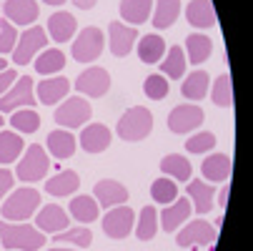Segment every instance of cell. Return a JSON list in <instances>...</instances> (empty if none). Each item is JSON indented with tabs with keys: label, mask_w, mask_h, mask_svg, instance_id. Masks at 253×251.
I'll use <instances>...</instances> for the list:
<instances>
[{
	"label": "cell",
	"mask_w": 253,
	"mask_h": 251,
	"mask_svg": "<svg viewBox=\"0 0 253 251\" xmlns=\"http://www.w3.org/2000/svg\"><path fill=\"white\" fill-rule=\"evenodd\" d=\"M0 244L5 249H20V251H38L45 246V234L41 229H33L28 224H10V221H0Z\"/></svg>",
	"instance_id": "6da1fadb"
},
{
	"label": "cell",
	"mask_w": 253,
	"mask_h": 251,
	"mask_svg": "<svg viewBox=\"0 0 253 251\" xmlns=\"http://www.w3.org/2000/svg\"><path fill=\"white\" fill-rule=\"evenodd\" d=\"M35 206H41V194L30 186H23L8 196V201L0 206V213L5 221H25L35 213Z\"/></svg>",
	"instance_id": "7a4b0ae2"
},
{
	"label": "cell",
	"mask_w": 253,
	"mask_h": 251,
	"mask_svg": "<svg viewBox=\"0 0 253 251\" xmlns=\"http://www.w3.org/2000/svg\"><path fill=\"white\" fill-rule=\"evenodd\" d=\"M153 131V116L148 108L143 105H135V108H128L121 121H118V138L123 141H143L148 133Z\"/></svg>",
	"instance_id": "3957f363"
},
{
	"label": "cell",
	"mask_w": 253,
	"mask_h": 251,
	"mask_svg": "<svg viewBox=\"0 0 253 251\" xmlns=\"http://www.w3.org/2000/svg\"><path fill=\"white\" fill-rule=\"evenodd\" d=\"M50 168V161H48V153L43 151V146H28L20 166H18V178L25 184H33V181H41V178L48 173Z\"/></svg>",
	"instance_id": "277c9868"
},
{
	"label": "cell",
	"mask_w": 253,
	"mask_h": 251,
	"mask_svg": "<svg viewBox=\"0 0 253 251\" xmlns=\"http://www.w3.org/2000/svg\"><path fill=\"white\" fill-rule=\"evenodd\" d=\"M103 46H105L103 30H98V28H83L81 35L76 38V43H73V58L78 63H93L95 58H100Z\"/></svg>",
	"instance_id": "5b68a950"
},
{
	"label": "cell",
	"mask_w": 253,
	"mask_h": 251,
	"mask_svg": "<svg viewBox=\"0 0 253 251\" xmlns=\"http://www.w3.org/2000/svg\"><path fill=\"white\" fill-rule=\"evenodd\" d=\"M43 46H48V35H45V30L43 28H28L20 38H18V46L13 48V60H15V65H28L33 58H35V53H38Z\"/></svg>",
	"instance_id": "8992f818"
},
{
	"label": "cell",
	"mask_w": 253,
	"mask_h": 251,
	"mask_svg": "<svg viewBox=\"0 0 253 251\" xmlns=\"http://www.w3.org/2000/svg\"><path fill=\"white\" fill-rule=\"evenodd\" d=\"M90 118V103L85 98H68L55 111V123L63 128H78Z\"/></svg>",
	"instance_id": "52a82bcc"
},
{
	"label": "cell",
	"mask_w": 253,
	"mask_h": 251,
	"mask_svg": "<svg viewBox=\"0 0 253 251\" xmlns=\"http://www.w3.org/2000/svg\"><path fill=\"white\" fill-rule=\"evenodd\" d=\"M18 105H35L33 78H30V76H20L15 86H10L3 96H0V113L15 111Z\"/></svg>",
	"instance_id": "ba28073f"
},
{
	"label": "cell",
	"mask_w": 253,
	"mask_h": 251,
	"mask_svg": "<svg viewBox=\"0 0 253 251\" xmlns=\"http://www.w3.org/2000/svg\"><path fill=\"white\" fill-rule=\"evenodd\" d=\"M133 219H135V213H133L130 206H116V208H111L103 216V231H105V236H111V239H126L133 231Z\"/></svg>",
	"instance_id": "9c48e42d"
},
{
	"label": "cell",
	"mask_w": 253,
	"mask_h": 251,
	"mask_svg": "<svg viewBox=\"0 0 253 251\" xmlns=\"http://www.w3.org/2000/svg\"><path fill=\"white\" fill-rule=\"evenodd\" d=\"M203 123V111L201 105H175L168 116V128L173 133H191L193 128H198Z\"/></svg>",
	"instance_id": "30bf717a"
},
{
	"label": "cell",
	"mask_w": 253,
	"mask_h": 251,
	"mask_svg": "<svg viewBox=\"0 0 253 251\" xmlns=\"http://www.w3.org/2000/svg\"><path fill=\"white\" fill-rule=\"evenodd\" d=\"M215 231L208 221L198 219V221H191L188 226H183V231L178 234V246H186V249H198V246H206V244H213L215 241Z\"/></svg>",
	"instance_id": "8fae6325"
},
{
	"label": "cell",
	"mask_w": 253,
	"mask_h": 251,
	"mask_svg": "<svg viewBox=\"0 0 253 251\" xmlns=\"http://www.w3.org/2000/svg\"><path fill=\"white\" fill-rule=\"evenodd\" d=\"M108 88H111V76H108V70H103V68H88L76 78V91L93 96V98L105 96Z\"/></svg>",
	"instance_id": "7c38bea8"
},
{
	"label": "cell",
	"mask_w": 253,
	"mask_h": 251,
	"mask_svg": "<svg viewBox=\"0 0 253 251\" xmlns=\"http://www.w3.org/2000/svg\"><path fill=\"white\" fill-rule=\"evenodd\" d=\"M108 35H111V53L118 55V58H126L133 50V43L138 38V30L113 20L111 25H108Z\"/></svg>",
	"instance_id": "4fadbf2b"
},
{
	"label": "cell",
	"mask_w": 253,
	"mask_h": 251,
	"mask_svg": "<svg viewBox=\"0 0 253 251\" xmlns=\"http://www.w3.org/2000/svg\"><path fill=\"white\" fill-rule=\"evenodd\" d=\"M3 10H5V20H13L15 25H30L38 20L41 13L35 0H8Z\"/></svg>",
	"instance_id": "5bb4252c"
},
{
	"label": "cell",
	"mask_w": 253,
	"mask_h": 251,
	"mask_svg": "<svg viewBox=\"0 0 253 251\" xmlns=\"http://www.w3.org/2000/svg\"><path fill=\"white\" fill-rule=\"evenodd\" d=\"M95 201H98V206L113 208V206L128 201V189L123 184L113 181V178H103V181L95 184Z\"/></svg>",
	"instance_id": "9a60e30c"
},
{
	"label": "cell",
	"mask_w": 253,
	"mask_h": 251,
	"mask_svg": "<svg viewBox=\"0 0 253 251\" xmlns=\"http://www.w3.org/2000/svg\"><path fill=\"white\" fill-rule=\"evenodd\" d=\"M81 146L88 153H103L111 146V131H108V126H103V123L85 126L81 131Z\"/></svg>",
	"instance_id": "2e32d148"
},
{
	"label": "cell",
	"mask_w": 253,
	"mask_h": 251,
	"mask_svg": "<svg viewBox=\"0 0 253 251\" xmlns=\"http://www.w3.org/2000/svg\"><path fill=\"white\" fill-rule=\"evenodd\" d=\"M191 199H175L173 201V206H166L163 208V213L158 216V224L163 226V231H168V234H173L175 231V226H180L188 216H191Z\"/></svg>",
	"instance_id": "e0dca14e"
},
{
	"label": "cell",
	"mask_w": 253,
	"mask_h": 251,
	"mask_svg": "<svg viewBox=\"0 0 253 251\" xmlns=\"http://www.w3.org/2000/svg\"><path fill=\"white\" fill-rule=\"evenodd\" d=\"M76 18L70 15L68 10H58L50 15L48 20V33H50V38L55 43H68L70 38H73V33H76Z\"/></svg>",
	"instance_id": "ac0fdd59"
},
{
	"label": "cell",
	"mask_w": 253,
	"mask_h": 251,
	"mask_svg": "<svg viewBox=\"0 0 253 251\" xmlns=\"http://www.w3.org/2000/svg\"><path fill=\"white\" fill-rule=\"evenodd\" d=\"M35 226H38L43 234H58V231H65L68 226V213L60 208V206H45L38 219H35Z\"/></svg>",
	"instance_id": "d6986e66"
},
{
	"label": "cell",
	"mask_w": 253,
	"mask_h": 251,
	"mask_svg": "<svg viewBox=\"0 0 253 251\" xmlns=\"http://www.w3.org/2000/svg\"><path fill=\"white\" fill-rule=\"evenodd\" d=\"M186 18L193 28H213L215 23H218L211 0H191L188 8H186Z\"/></svg>",
	"instance_id": "ffe728a7"
},
{
	"label": "cell",
	"mask_w": 253,
	"mask_h": 251,
	"mask_svg": "<svg viewBox=\"0 0 253 251\" xmlns=\"http://www.w3.org/2000/svg\"><path fill=\"white\" fill-rule=\"evenodd\" d=\"M48 151L55 156V158H70L76 153V136L70 133L68 128H58V131H50L48 133Z\"/></svg>",
	"instance_id": "44dd1931"
},
{
	"label": "cell",
	"mask_w": 253,
	"mask_h": 251,
	"mask_svg": "<svg viewBox=\"0 0 253 251\" xmlns=\"http://www.w3.org/2000/svg\"><path fill=\"white\" fill-rule=\"evenodd\" d=\"M68 91H70V81L63 78V76H58V78H45V81L38 83V98H41V103H45V105H55L60 98L68 96Z\"/></svg>",
	"instance_id": "7402d4cb"
},
{
	"label": "cell",
	"mask_w": 253,
	"mask_h": 251,
	"mask_svg": "<svg viewBox=\"0 0 253 251\" xmlns=\"http://www.w3.org/2000/svg\"><path fill=\"white\" fill-rule=\"evenodd\" d=\"M153 0H121V18L130 25H140L151 18Z\"/></svg>",
	"instance_id": "603a6c76"
},
{
	"label": "cell",
	"mask_w": 253,
	"mask_h": 251,
	"mask_svg": "<svg viewBox=\"0 0 253 251\" xmlns=\"http://www.w3.org/2000/svg\"><path fill=\"white\" fill-rule=\"evenodd\" d=\"M201 171H203V176L208 178V181L221 184V181H226V178L231 176V158L226 153H213V156H208L203 161Z\"/></svg>",
	"instance_id": "cb8c5ba5"
},
{
	"label": "cell",
	"mask_w": 253,
	"mask_h": 251,
	"mask_svg": "<svg viewBox=\"0 0 253 251\" xmlns=\"http://www.w3.org/2000/svg\"><path fill=\"white\" fill-rule=\"evenodd\" d=\"M166 55V41L161 38V35L151 33V35H143L140 38V46H138V58L143 63H161Z\"/></svg>",
	"instance_id": "d4e9b609"
},
{
	"label": "cell",
	"mask_w": 253,
	"mask_h": 251,
	"mask_svg": "<svg viewBox=\"0 0 253 251\" xmlns=\"http://www.w3.org/2000/svg\"><path fill=\"white\" fill-rule=\"evenodd\" d=\"M78 186H81V178H78L76 171H60V173H55L53 178H48L45 191H48L50 196H70Z\"/></svg>",
	"instance_id": "484cf974"
},
{
	"label": "cell",
	"mask_w": 253,
	"mask_h": 251,
	"mask_svg": "<svg viewBox=\"0 0 253 251\" xmlns=\"http://www.w3.org/2000/svg\"><path fill=\"white\" fill-rule=\"evenodd\" d=\"M68 206H70V216L81 224H93L98 219V211H100L98 201L90 199V196H76Z\"/></svg>",
	"instance_id": "4316f807"
},
{
	"label": "cell",
	"mask_w": 253,
	"mask_h": 251,
	"mask_svg": "<svg viewBox=\"0 0 253 251\" xmlns=\"http://www.w3.org/2000/svg\"><path fill=\"white\" fill-rule=\"evenodd\" d=\"M188 196H191V201L196 203V206H191V208H196L198 213H208V211L213 208V196H215V189L196 178V181H191V184H188Z\"/></svg>",
	"instance_id": "83f0119b"
},
{
	"label": "cell",
	"mask_w": 253,
	"mask_h": 251,
	"mask_svg": "<svg viewBox=\"0 0 253 251\" xmlns=\"http://www.w3.org/2000/svg\"><path fill=\"white\" fill-rule=\"evenodd\" d=\"M208 86H211V76L206 73V70H193V73L183 81L180 93H183L186 98H191V100H203L206 93H208Z\"/></svg>",
	"instance_id": "f1b7e54d"
},
{
	"label": "cell",
	"mask_w": 253,
	"mask_h": 251,
	"mask_svg": "<svg viewBox=\"0 0 253 251\" xmlns=\"http://www.w3.org/2000/svg\"><path fill=\"white\" fill-rule=\"evenodd\" d=\"M161 70L168 78H180L186 73V53L180 46H170L161 60Z\"/></svg>",
	"instance_id": "f546056e"
},
{
	"label": "cell",
	"mask_w": 253,
	"mask_h": 251,
	"mask_svg": "<svg viewBox=\"0 0 253 251\" xmlns=\"http://www.w3.org/2000/svg\"><path fill=\"white\" fill-rule=\"evenodd\" d=\"M23 138L15 131H0V163H13L23 153Z\"/></svg>",
	"instance_id": "4dcf8cb0"
},
{
	"label": "cell",
	"mask_w": 253,
	"mask_h": 251,
	"mask_svg": "<svg viewBox=\"0 0 253 251\" xmlns=\"http://www.w3.org/2000/svg\"><path fill=\"white\" fill-rule=\"evenodd\" d=\"M161 171L166 176H170L173 181H188L191 178V163L186 156H178V153H170L161 161Z\"/></svg>",
	"instance_id": "1f68e13d"
},
{
	"label": "cell",
	"mask_w": 253,
	"mask_h": 251,
	"mask_svg": "<svg viewBox=\"0 0 253 251\" xmlns=\"http://www.w3.org/2000/svg\"><path fill=\"white\" fill-rule=\"evenodd\" d=\"M186 48H188V60H191L193 65H201L203 60H208V55H211V50H213V43H211L208 35L193 33V35H188Z\"/></svg>",
	"instance_id": "d6a6232c"
},
{
	"label": "cell",
	"mask_w": 253,
	"mask_h": 251,
	"mask_svg": "<svg viewBox=\"0 0 253 251\" xmlns=\"http://www.w3.org/2000/svg\"><path fill=\"white\" fill-rule=\"evenodd\" d=\"M180 15V0H156V15L153 25L156 28H170Z\"/></svg>",
	"instance_id": "836d02e7"
},
{
	"label": "cell",
	"mask_w": 253,
	"mask_h": 251,
	"mask_svg": "<svg viewBox=\"0 0 253 251\" xmlns=\"http://www.w3.org/2000/svg\"><path fill=\"white\" fill-rule=\"evenodd\" d=\"M158 231V213L153 206H143L140 216H138V226H135V236L140 241H151Z\"/></svg>",
	"instance_id": "e575fe53"
},
{
	"label": "cell",
	"mask_w": 253,
	"mask_h": 251,
	"mask_svg": "<svg viewBox=\"0 0 253 251\" xmlns=\"http://www.w3.org/2000/svg\"><path fill=\"white\" fill-rule=\"evenodd\" d=\"M63 65H65V55H63V50H58V48H48V50H43L38 58H35V70H38V73H43V76L58 73Z\"/></svg>",
	"instance_id": "d590c367"
},
{
	"label": "cell",
	"mask_w": 253,
	"mask_h": 251,
	"mask_svg": "<svg viewBox=\"0 0 253 251\" xmlns=\"http://www.w3.org/2000/svg\"><path fill=\"white\" fill-rule=\"evenodd\" d=\"M211 98L215 105H221V108H231V103H233V88H231V76L223 73L215 78L213 88H211Z\"/></svg>",
	"instance_id": "8d00e7d4"
},
{
	"label": "cell",
	"mask_w": 253,
	"mask_h": 251,
	"mask_svg": "<svg viewBox=\"0 0 253 251\" xmlns=\"http://www.w3.org/2000/svg\"><path fill=\"white\" fill-rule=\"evenodd\" d=\"M10 126H15V131H20V133H35L41 128V116L35 113L33 108H23V111L13 113Z\"/></svg>",
	"instance_id": "74e56055"
},
{
	"label": "cell",
	"mask_w": 253,
	"mask_h": 251,
	"mask_svg": "<svg viewBox=\"0 0 253 251\" xmlns=\"http://www.w3.org/2000/svg\"><path fill=\"white\" fill-rule=\"evenodd\" d=\"M151 196L158 203H173L178 199V186L170 178H156L153 186H151Z\"/></svg>",
	"instance_id": "f35d334b"
},
{
	"label": "cell",
	"mask_w": 253,
	"mask_h": 251,
	"mask_svg": "<svg viewBox=\"0 0 253 251\" xmlns=\"http://www.w3.org/2000/svg\"><path fill=\"white\" fill-rule=\"evenodd\" d=\"M55 241H58V244L90 246V241H93V234H90L85 226H78V229H65V231H58V234H55Z\"/></svg>",
	"instance_id": "ab89813d"
},
{
	"label": "cell",
	"mask_w": 253,
	"mask_h": 251,
	"mask_svg": "<svg viewBox=\"0 0 253 251\" xmlns=\"http://www.w3.org/2000/svg\"><path fill=\"white\" fill-rule=\"evenodd\" d=\"M213 146H215V136H213L211 131H201V133H196V136L188 138L186 151H188V153H206V151H211Z\"/></svg>",
	"instance_id": "60d3db41"
},
{
	"label": "cell",
	"mask_w": 253,
	"mask_h": 251,
	"mask_svg": "<svg viewBox=\"0 0 253 251\" xmlns=\"http://www.w3.org/2000/svg\"><path fill=\"white\" fill-rule=\"evenodd\" d=\"M143 91H146V96H148L151 100H163L170 88H168V81H166L163 76H148Z\"/></svg>",
	"instance_id": "b9f144b4"
},
{
	"label": "cell",
	"mask_w": 253,
	"mask_h": 251,
	"mask_svg": "<svg viewBox=\"0 0 253 251\" xmlns=\"http://www.w3.org/2000/svg\"><path fill=\"white\" fill-rule=\"evenodd\" d=\"M15 48V28L10 25V20H0V55L10 53Z\"/></svg>",
	"instance_id": "7bdbcfd3"
},
{
	"label": "cell",
	"mask_w": 253,
	"mask_h": 251,
	"mask_svg": "<svg viewBox=\"0 0 253 251\" xmlns=\"http://www.w3.org/2000/svg\"><path fill=\"white\" fill-rule=\"evenodd\" d=\"M15 83V70L13 68H5V70H0V96H3L10 86Z\"/></svg>",
	"instance_id": "ee69618b"
},
{
	"label": "cell",
	"mask_w": 253,
	"mask_h": 251,
	"mask_svg": "<svg viewBox=\"0 0 253 251\" xmlns=\"http://www.w3.org/2000/svg\"><path fill=\"white\" fill-rule=\"evenodd\" d=\"M13 189V173L8 168H0V199Z\"/></svg>",
	"instance_id": "f6af8a7d"
},
{
	"label": "cell",
	"mask_w": 253,
	"mask_h": 251,
	"mask_svg": "<svg viewBox=\"0 0 253 251\" xmlns=\"http://www.w3.org/2000/svg\"><path fill=\"white\" fill-rule=\"evenodd\" d=\"M95 3L98 0H73V5H78L81 10H90V8H95Z\"/></svg>",
	"instance_id": "bcb514c9"
},
{
	"label": "cell",
	"mask_w": 253,
	"mask_h": 251,
	"mask_svg": "<svg viewBox=\"0 0 253 251\" xmlns=\"http://www.w3.org/2000/svg\"><path fill=\"white\" fill-rule=\"evenodd\" d=\"M218 203H221V206H226V203H228V189H223V191H221V196H218Z\"/></svg>",
	"instance_id": "7dc6e473"
},
{
	"label": "cell",
	"mask_w": 253,
	"mask_h": 251,
	"mask_svg": "<svg viewBox=\"0 0 253 251\" xmlns=\"http://www.w3.org/2000/svg\"><path fill=\"white\" fill-rule=\"evenodd\" d=\"M43 3H45V5H63L65 0H43Z\"/></svg>",
	"instance_id": "c3c4849f"
},
{
	"label": "cell",
	"mask_w": 253,
	"mask_h": 251,
	"mask_svg": "<svg viewBox=\"0 0 253 251\" xmlns=\"http://www.w3.org/2000/svg\"><path fill=\"white\" fill-rule=\"evenodd\" d=\"M5 65H8V63H5L3 58H0V70H5Z\"/></svg>",
	"instance_id": "681fc988"
},
{
	"label": "cell",
	"mask_w": 253,
	"mask_h": 251,
	"mask_svg": "<svg viewBox=\"0 0 253 251\" xmlns=\"http://www.w3.org/2000/svg\"><path fill=\"white\" fill-rule=\"evenodd\" d=\"M50 251H76V249H50Z\"/></svg>",
	"instance_id": "f907efd6"
},
{
	"label": "cell",
	"mask_w": 253,
	"mask_h": 251,
	"mask_svg": "<svg viewBox=\"0 0 253 251\" xmlns=\"http://www.w3.org/2000/svg\"><path fill=\"white\" fill-rule=\"evenodd\" d=\"M0 126H3V116H0Z\"/></svg>",
	"instance_id": "816d5d0a"
}]
</instances>
